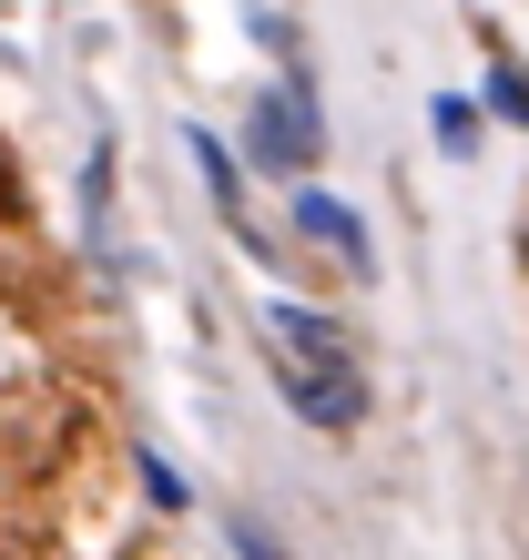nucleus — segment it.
Returning a JSON list of instances; mask_svg holds the SVG:
<instances>
[{
  "instance_id": "f257e3e1",
  "label": "nucleus",
  "mask_w": 529,
  "mask_h": 560,
  "mask_svg": "<svg viewBox=\"0 0 529 560\" xmlns=\"http://www.w3.org/2000/svg\"><path fill=\"white\" fill-rule=\"evenodd\" d=\"M264 357H275V387H285V408L326 428V439H346L356 418H367V368H356V347H346V326L337 316H316V306H264Z\"/></svg>"
},
{
  "instance_id": "f03ea898",
  "label": "nucleus",
  "mask_w": 529,
  "mask_h": 560,
  "mask_svg": "<svg viewBox=\"0 0 529 560\" xmlns=\"http://www.w3.org/2000/svg\"><path fill=\"white\" fill-rule=\"evenodd\" d=\"M326 143V122H316V92L306 72H285V82H264L255 92V122H245V153L264 163V174H285V184H306V163Z\"/></svg>"
},
{
  "instance_id": "7ed1b4c3",
  "label": "nucleus",
  "mask_w": 529,
  "mask_h": 560,
  "mask_svg": "<svg viewBox=\"0 0 529 560\" xmlns=\"http://www.w3.org/2000/svg\"><path fill=\"white\" fill-rule=\"evenodd\" d=\"M295 235H306V245H326V255H337L346 276H377L367 214H356V205H337V194H326V184H295Z\"/></svg>"
},
{
  "instance_id": "20e7f679",
  "label": "nucleus",
  "mask_w": 529,
  "mask_h": 560,
  "mask_svg": "<svg viewBox=\"0 0 529 560\" xmlns=\"http://www.w3.org/2000/svg\"><path fill=\"white\" fill-rule=\"evenodd\" d=\"M184 143H193V163H204V194H214V205H224V214L245 224V163L224 153L214 133H184ZM245 245H255V224H245Z\"/></svg>"
},
{
  "instance_id": "39448f33",
  "label": "nucleus",
  "mask_w": 529,
  "mask_h": 560,
  "mask_svg": "<svg viewBox=\"0 0 529 560\" xmlns=\"http://www.w3.org/2000/svg\"><path fill=\"white\" fill-rule=\"evenodd\" d=\"M427 133H438V153H479V103H427Z\"/></svg>"
},
{
  "instance_id": "423d86ee",
  "label": "nucleus",
  "mask_w": 529,
  "mask_h": 560,
  "mask_svg": "<svg viewBox=\"0 0 529 560\" xmlns=\"http://www.w3.org/2000/svg\"><path fill=\"white\" fill-rule=\"evenodd\" d=\"M235 550H245V560H285L275 540H264V530H235Z\"/></svg>"
}]
</instances>
